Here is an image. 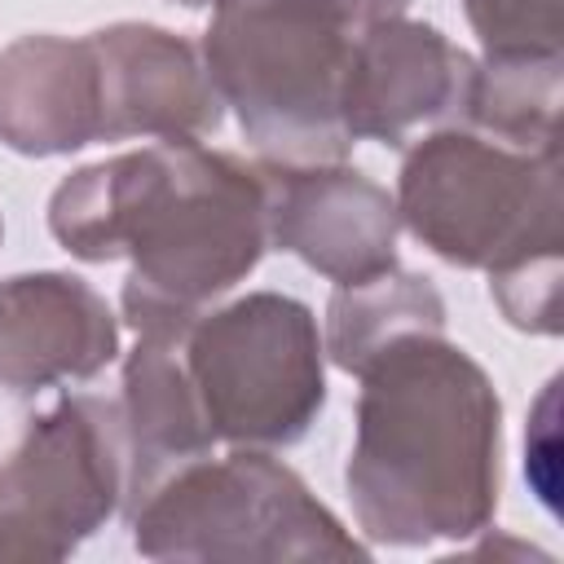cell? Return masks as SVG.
Masks as SVG:
<instances>
[{"mask_svg":"<svg viewBox=\"0 0 564 564\" xmlns=\"http://www.w3.org/2000/svg\"><path fill=\"white\" fill-rule=\"evenodd\" d=\"M132 546L145 560L304 564L366 560L370 551L269 449L194 458L132 507Z\"/></svg>","mask_w":564,"mask_h":564,"instance_id":"277c9868","label":"cell"},{"mask_svg":"<svg viewBox=\"0 0 564 564\" xmlns=\"http://www.w3.org/2000/svg\"><path fill=\"white\" fill-rule=\"evenodd\" d=\"M560 66L564 57H485L471 70L463 115L502 145L560 150Z\"/></svg>","mask_w":564,"mask_h":564,"instance_id":"9a60e30c","label":"cell"},{"mask_svg":"<svg viewBox=\"0 0 564 564\" xmlns=\"http://www.w3.org/2000/svg\"><path fill=\"white\" fill-rule=\"evenodd\" d=\"M123 432H128V507H137L163 476L212 449V427L189 383L181 339L137 335L123 361Z\"/></svg>","mask_w":564,"mask_h":564,"instance_id":"4fadbf2b","label":"cell"},{"mask_svg":"<svg viewBox=\"0 0 564 564\" xmlns=\"http://www.w3.org/2000/svg\"><path fill=\"white\" fill-rule=\"evenodd\" d=\"M397 220L458 269H502L564 247L560 150H516L467 128L414 141L397 176Z\"/></svg>","mask_w":564,"mask_h":564,"instance_id":"5b68a950","label":"cell"},{"mask_svg":"<svg viewBox=\"0 0 564 564\" xmlns=\"http://www.w3.org/2000/svg\"><path fill=\"white\" fill-rule=\"evenodd\" d=\"M269 172V238L335 286L366 282L397 264V203L348 163Z\"/></svg>","mask_w":564,"mask_h":564,"instance_id":"9c48e42d","label":"cell"},{"mask_svg":"<svg viewBox=\"0 0 564 564\" xmlns=\"http://www.w3.org/2000/svg\"><path fill=\"white\" fill-rule=\"evenodd\" d=\"M0 141L31 159L101 141V66L88 35H22L0 48Z\"/></svg>","mask_w":564,"mask_h":564,"instance_id":"7c38bea8","label":"cell"},{"mask_svg":"<svg viewBox=\"0 0 564 564\" xmlns=\"http://www.w3.org/2000/svg\"><path fill=\"white\" fill-rule=\"evenodd\" d=\"M0 238H4V225H0Z\"/></svg>","mask_w":564,"mask_h":564,"instance_id":"ffe728a7","label":"cell"},{"mask_svg":"<svg viewBox=\"0 0 564 564\" xmlns=\"http://www.w3.org/2000/svg\"><path fill=\"white\" fill-rule=\"evenodd\" d=\"M476 62L436 26L388 18L352 35L344 70V128L352 141L405 145L414 128L467 106Z\"/></svg>","mask_w":564,"mask_h":564,"instance_id":"ba28073f","label":"cell"},{"mask_svg":"<svg viewBox=\"0 0 564 564\" xmlns=\"http://www.w3.org/2000/svg\"><path fill=\"white\" fill-rule=\"evenodd\" d=\"M335 4H339V13H344V22H348V26H352V35H357V31H366V26H375V22H388V18H401L410 0H335Z\"/></svg>","mask_w":564,"mask_h":564,"instance_id":"ac0fdd59","label":"cell"},{"mask_svg":"<svg viewBox=\"0 0 564 564\" xmlns=\"http://www.w3.org/2000/svg\"><path fill=\"white\" fill-rule=\"evenodd\" d=\"M502 317L533 335H560V251H538L489 273Z\"/></svg>","mask_w":564,"mask_h":564,"instance_id":"e0dca14e","label":"cell"},{"mask_svg":"<svg viewBox=\"0 0 564 564\" xmlns=\"http://www.w3.org/2000/svg\"><path fill=\"white\" fill-rule=\"evenodd\" d=\"M48 229L75 260L128 256L123 317L137 335L181 339L273 247L269 172L198 141H154L70 172Z\"/></svg>","mask_w":564,"mask_h":564,"instance_id":"6da1fadb","label":"cell"},{"mask_svg":"<svg viewBox=\"0 0 564 564\" xmlns=\"http://www.w3.org/2000/svg\"><path fill=\"white\" fill-rule=\"evenodd\" d=\"M410 330H445V304L441 291L432 286V278L423 273H405V269H388L375 273L366 282L352 286H335L330 304H326V357L348 370L361 375V366L392 344L397 335Z\"/></svg>","mask_w":564,"mask_h":564,"instance_id":"5bb4252c","label":"cell"},{"mask_svg":"<svg viewBox=\"0 0 564 564\" xmlns=\"http://www.w3.org/2000/svg\"><path fill=\"white\" fill-rule=\"evenodd\" d=\"M115 357L119 322L84 278L40 269L0 282V388L26 397L93 379Z\"/></svg>","mask_w":564,"mask_h":564,"instance_id":"8fae6325","label":"cell"},{"mask_svg":"<svg viewBox=\"0 0 564 564\" xmlns=\"http://www.w3.org/2000/svg\"><path fill=\"white\" fill-rule=\"evenodd\" d=\"M128 502V432L119 401L66 392L35 414L0 463V564L79 551Z\"/></svg>","mask_w":564,"mask_h":564,"instance_id":"52a82bcc","label":"cell"},{"mask_svg":"<svg viewBox=\"0 0 564 564\" xmlns=\"http://www.w3.org/2000/svg\"><path fill=\"white\" fill-rule=\"evenodd\" d=\"M485 57H555L564 48V0H463Z\"/></svg>","mask_w":564,"mask_h":564,"instance_id":"2e32d148","label":"cell"},{"mask_svg":"<svg viewBox=\"0 0 564 564\" xmlns=\"http://www.w3.org/2000/svg\"><path fill=\"white\" fill-rule=\"evenodd\" d=\"M176 4H185V9H198V4H212V0H176Z\"/></svg>","mask_w":564,"mask_h":564,"instance_id":"d6986e66","label":"cell"},{"mask_svg":"<svg viewBox=\"0 0 564 564\" xmlns=\"http://www.w3.org/2000/svg\"><path fill=\"white\" fill-rule=\"evenodd\" d=\"M357 379L344 485L361 533L388 546L485 533L502 476V401L485 366L445 330H410Z\"/></svg>","mask_w":564,"mask_h":564,"instance_id":"7a4b0ae2","label":"cell"},{"mask_svg":"<svg viewBox=\"0 0 564 564\" xmlns=\"http://www.w3.org/2000/svg\"><path fill=\"white\" fill-rule=\"evenodd\" d=\"M198 53L264 163H344L352 137L339 93L352 26L335 0H216Z\"/></svg>","mask_w":564,"mask_h":564,"instance_id":"3957f363","label":"cell"},{"mask_svg":"<svg viewBox=\"0 0 564 564\" xmlns=\"http://www.w3.org/2000/svg\"><path fill=\"white\" fill-rule=\"evenodd\" d=\"M181 357L216 441L242 449L295 445L326 405V348L304 300L251 291L207 308Z\"/></svg>","mask_w":564,"mask_h":564,"instance_id":"8992f818","label":"cell"},{"mask_svg":"<svg viewBox=\"0 0 564 564\" xmlns=\"http://www.w3.org/2000/svg\"><path fill=\"white\" fill-rule=\"evenodd\" d=\"M88 40L101 66V141H203L220 128V97L185 35L154 22H115Z\"/></svg>","mask_w":564,"mask_h":564,"instance_id":"30bf717a","label":"cell"}]
</instances>
